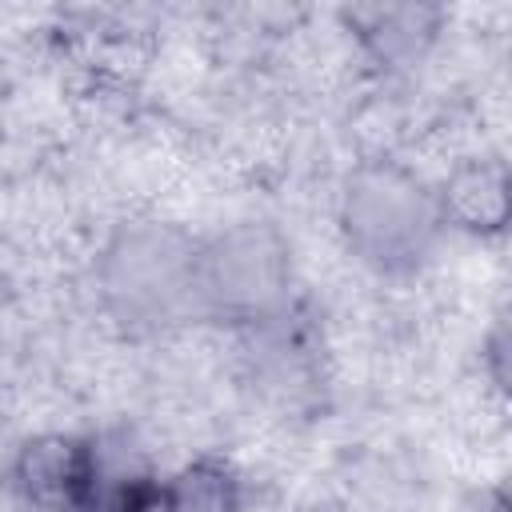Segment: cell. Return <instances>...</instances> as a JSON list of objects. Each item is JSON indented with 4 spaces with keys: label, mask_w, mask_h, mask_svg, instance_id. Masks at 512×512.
<instances>
[{
    "label": "cell",
    "mask_w": 512,
    "mask_h": 512,
    "mask_svg": "<svg viewBox=\"0 0 512 512\" xmlns=\"http://www.w3.org/2000/svg\"><path fill=\"white\" fill-rule=\"evenodd\" d=\"M200 236L172 220H124L96 256L104 312L128 336H152L196 316Z\"/></svg>",
    "instance_id": "obj_1"
},
{
    "label": "cell",
    "mask_w": 512,
    "mask_h": 512,
    "mask_svg": "<svg viewBox=\"0 0 512 512\" xmlns=\"http://www.w3.org/2000/svg\"><path fill=\"white\" fill-rule=\"evenodd\" d=\"M336 220L344 248L376 276L420 272L444 236L436 188L392 156L360 160L344 176Z\"/></svg>",
    "instance_id": "obj_2"
},
{
    "label": "cell",
    "mask_w": 512,
    "mask_h": 512,
    "mask_svg": "<svg viewBox=\"0 0 512 512\" xmlns=\"http://www.w3.org/2000/svg\"><path fill=\"white\" fill-rule=\"evenodd\" d=\"M292 248L268 220L232 224L200 240L196 316L236 328H260L288 312Z\"/></svg>",
    "instance_id": "obj_3"
},
{
    "label": "cell",
    "mask_w": 512,
    "mask_h": 512,
    "mask_svg": "<svg viewBox=\"0 0 512 512\" xmlns=\"http://www.w3.org/2000/svg\"><path fill=\"white\" fill-rule=\"evenodd\" d=\"M104 476V448L76 432L28 436L12 464V492L36 512H88Z\"/></svg>",
    "instance_id": "obj_4"
},
{
    "label": "cell",
    "mask_w": 512,
    "mask_h": 512,
    "mask_svg": "<svg viewBox=\"0 0 512 512\" xmlns=\"http://www.w3.org/2000/svg\"><path fill=\"white\" fill-rule=\"evenodd\" d=\"M436 204H440L444 228H460L468 236H500L512 212L508 164L500 156L460 160L436 188Z\"/></svg>",
    "instance_id": "obj_5"
},
{
    "label": "cell",
    "mask_w": 512,
    "mask_h": 512,
    "mask_svg": "<svg viewBox=\"0 0 512 512\" xmlns=\"http://www.w3.org/2000/svg\"><path fill=\"white\" fill-rule=\"evenodd\" d=\"M344 16L356 28L360 44L380 64L420 60L440 28V8H424V4H372V8H352Z\"/></svg>",
    "instance_id": "obj_6"
},
{
    "label": "cell",
    "mask_w": 512,
    "mask_h": 512,
    "mask_svg": "<svg viewBox=\"0 0 512 512\" xmlns=\"http://www.w3.org/2000/svg\"><path fill=\"white\" fill-rule=\"evenodd\" d=\"M160 512H240V476L224 456H196L160 480Z\"/></svg>",
    "instance_id": "obj_7"
},
{
    "label": "cell",
    "mask_w": 512,
    "mask_h": 512,
    "mask_svg": "<svg viewBox=\"0 0 512 512\" xmlns=\"http://www.w3.org/2000/svg\"><path fill=\"white\" fill-rule=\"evenodd\" d=\"M488 372H492V380H496V388H504V380H508V372H504V356H508V336H504V324H496V332L488 336Z\"/></svg>",
    "instance_id": "obj_8"
}]
</instances>
